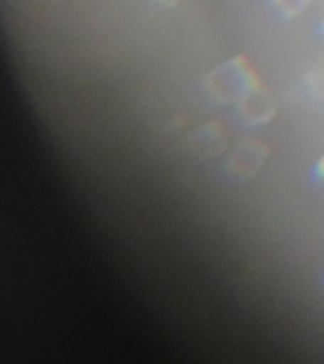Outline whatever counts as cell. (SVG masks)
<instances>
[{"label": "cell", "instance_id": "cell-1", "mask_svg": "<svg viewBox=\"0 0 324 364\" xmlns=\"http://www.w3.org/2000/svg\"><path fill=\"white\" fill-rule=\"evenodd\" d=\"M277 11L284 17H296L300 11H303L309 4V0H273Z\"/></svg>", "mask_w": 324, "mask_h": 364}, {"label": "cell", "instance_id": "cell-3", "mask_svg": "<svg viewBox=\"0 0 324 364\" xmlns=\"http://www.w3.org/2000/svg\"><path fill=\"white\" fill-rule=\"evenodd\" d=\"M180 2V0H159V4L167 6V8H171V6H176Z\"/></svg>", "mask_w": 324, "mask_h": 364}, {"label": "cell", "instance_id": "cell-4", "mask_svg": "<svg viewBox=\"0 0 324 364\" xmlns=\"http://www.w3.org/2000/svg\"><path fill=\"white\" fill-rule=\"evenodd\" d=\"M320 33H323V34H324V21H323V23H320Z\"/></svg>", "mask_w": 324, "mask_h": 364}, {"label": "cell", "instance_id": "cell-2", "mask_svg": "<svg viewBox=\"0 0 324 364\" xmlns=\"http://www.w3.org/2000/svg\"><path fill=\"white\" fill-rule=\"evenodd\" d=\"M317 175H318V178H320V182H323V184H324V158L320 159V161H318Z\"/></svg>", "mask_w": 324, "mask_h": 364}]
</instances>
